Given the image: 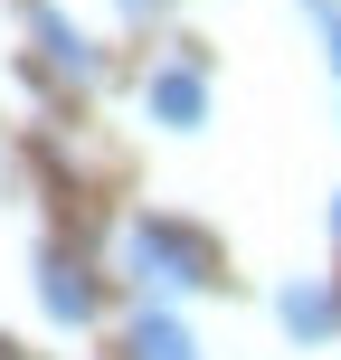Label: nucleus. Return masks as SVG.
Returning <instances> with one entry per match:
<instances>
[{"instance_id":"obj_3","label":"nucleus","mask_w":341,"mask_h":360,"mask_svg":"<svg viewBox=\"0 0 341 360\" xmlns=\"http://www.w3.org/2000/svg\"><path fill=\"white\" fill-rule=\"evenodd\" d=\"M152 124H171V133H199V124H209L199 67H162V76H152Z\"/></svg>"},{"instance_id":"obj_7","label":"nucleus","mask_w":341,"mask_h":360,"mask_svg":"<svg viewBox=\"0 0 341 360\" xmlns=\"http://www.w3.org/2000/svg\"><path fill=\"white\" fill-rule=\"evenodd\" d=\"M332 76H341V10H332Z\"/></svg>"},{"instance_id":"obj_5","label":"nucleus","mask_w":341,"mask_h":360,"mask_svg":"<svg viewBox=\"0 0 341 360\" xmlns=\"http://www.w3.org/2000/svg\"><path fill=\"white\" fill-rule=\"evenodd\" d=\"M29 29H38V48H48V67H57V76H95V48L76 38V19H57L48 0H38V10H29Z\"/></svg>"},{"instance_id":"obj_1","label":"nucleus","mask_w":341,"mask_h":360,"mask_svg":"<svg viewBox=\"0 0 341 360\" xmlns=\"http://www.w3.org/2000/svg\"><path fill=\"white\" fill-rule=\"evenodd\" d=\"M124 266H133V285H152V294L209 285V247H199L190 228H171V218H133L124 228Z\"/></svg>"},{"instance_id":"obj_2","label":"nucleus","mask_w":341,"mask_h":360,"mask_svg":"<svg viewBox=\"0 0 341 360\" xmlns=\"http://www.w3.org/2000/svg\"><path fill=\"white\" fill-rule=\"evenodd\" d=\"M38 304H48V323H95V275L86 266H76V256L67 247H48V256H38Z\"/></svg>"},{"instance_id":"obj_6","label":"nucleus","mask_w":341,"mask_h":360,"mask_svg":"<svg viewBox=\"0 0 341 360\" xmlns=\"http://www.w3.org/2000/svg\"><path fill=\"white\" fill-rule=\"evenodd\" d=\"M124 360H199V342L171 323V313H143V323H133V342H124Z\"/></svg>"},{"instance_id":"obj_4","label":"nucleus","mask_w":341,"mask_h":360,"mask_svg":"<svg viewBox=\"0 0 341 360\" xmlns=\"http://www.w3.org/2000/svg\"><path fill=\"white\" fill-rule=\"evenodd\" d=\"M275 313H285L294 342H332V332H341V294H323V285H285Z\"/></svg>"},{"instance_id":"obj_8","label":"nucleus","mask_w":341,"mask_h":360,"mask_svg":"<svg viewBox=\"0 0 341 360\" xmlns=\"http://www.w3.org/2000/svg\"><path fill=\"white\" fill-rule=\"evenodd\" d=\"M332 237H341V199H332Z\"/></svg>"}]
</instances>
